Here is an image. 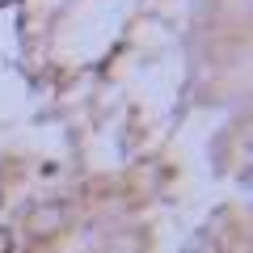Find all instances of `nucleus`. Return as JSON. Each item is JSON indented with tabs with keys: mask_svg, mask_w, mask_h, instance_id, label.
Returning a JSON list of instances; mask_svg holds the SVG:
<instances>
[{
	"mask_svg": "<svg viewBox=\"0 0 253 253\" xmlns=\"http://www.w3.org/2000/svg\"><path fill=\"white\" fill-rule=\"evenodd\" d=\"M68 228V207L63 203H38V207L26 211V232L34 241H51Z\"/></svg>",
	"mask_w": 253,
	"mask_h": 253,
	"instance_id": "f257e3e1",
	"label": "nucleus"
},
{
	"mask_svg": "<svg viewBox=\"0 0 253 253\" xmlns=\"http://www.w3.org/2000/svg\"><path fill=\"white\" fill-rule=\"evenodd\" d=\"M0 253H13V232L9 228H0Z\"/></svg>",
	"mask_w": 253,
	"mask_h": 253,
	"instance_id": "f03ea898",
	"label": "nucleus"
}]
</instances>
